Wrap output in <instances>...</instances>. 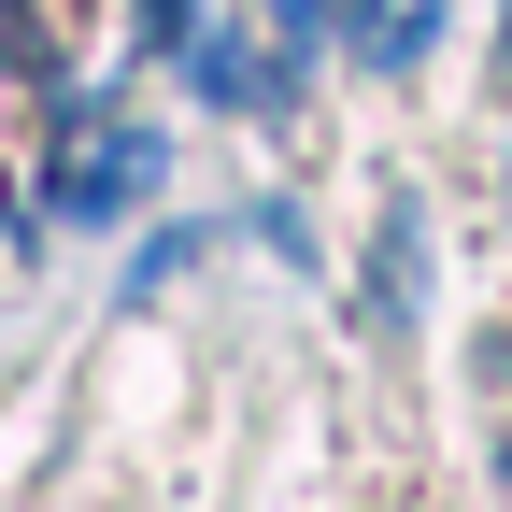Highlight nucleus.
Segmentation results:
<instances>
[{
  "mask_svg": "<svg viewBox=\"0 0 512 512\" xmlns=\"http://www.w3.org/2000/svg\"><path fill=\"white\" fill-rule=\"evenodd\" d=\"M128 43H143V57H185V43H200V0H128Z\"/></svg>",
  "mask_w": 512,
  "mask_h": 512,
  "instance_id": "nucleus-4",
  "label": "nucleus"
},
{
  "mask_svg": "<svg viewBox=\"0 0 512 512\" xmlns=\"http://www.w3.org/2000/svg\"><path fill=\"white\" fill-rule=\"evenodd\" d=\"M185 72H200V100L214 114H299V57H271V43H185Z\"/></svg>",
  "mask_w": 512,
  "mask_h": 512,
  "instance_id": "nucleus-2",
  "label": "nucleus"
},
{
  "mask_svg": "<svg viewBox=\"0 0 512 512\" xmlns=\"http://www.w3.org/2000/svg\"><path fill=\"white\" fill-rule=\"evenodd\" d=\"M143 185H157V143H143V128H100V143H57L43 157V200L57 214H114V200H143Z\"/></svg>",
  "mask_w": 512,
  "mask_h": 512,
  "instance_id": "nucleus-1",
  "label": "nucleus"
},
{
  "mask_svg": "<svg viewBox=\"0 0 512 512\" xmlns=\"http://www.w3.org/2000/svg\"><path fill=\"white\" fill-rule=\"evenodd\" d=\"M0 86H29V100L72 86V72H57V15H43V0H0Z\"/></svg>",
  "mask_w": 512,
  "mask_h": 512,
  "instance_id": "nucleus-3",
  "label": "nucleus"
}]
</instances>
